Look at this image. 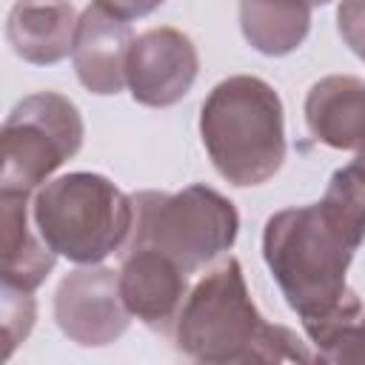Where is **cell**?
<instances>
[{
  "label": "cell",
  "mask_w": 365,
  "mask_h": 365,
  "mask_svg": "<svg viewBox=\"0 0 365 365\" xmlns=\"http://www.w3.org/2000/svg\"><path fill=\"white\" fill-rule=\"evenodd\" d=\"M362 240L365 228L325 200L282 208L262 228L265 265L314 345L362 314L345 279Z\"/></svg>",
  "instance_id": "cell-1"
},
{
  "label": "cell",
  "mask_w": 365,
  "mask_h": 365,
  "mask_svg": "<svg viewBox=\"0 0 365 365\" xmlns=\"http://www.w3.org/2000/svg\"><path fill=\"white\" fill-rule=\"evenodd\" d=\"M177 351L205 365L234 362H311L305 342L285 325L268 322L245 285L234 257L214 262L188 288L174 325Z\"/></svg>",
  "instance_id": "cell-2"
},
{
  "label": "cell",
  "mask_w": 365,
  "mask_h": 365,
  "mask_svg": "<svg viewBox=\"0 0 365 365\" xmlns=\"http://www.w3.org/2000/svg\"><path fill=\"white\" fill-rule=\"evenodd\" d=\"M200 137L222 180L237 188L262 185L285 163L282 100L259 77H225L200 108Z\"/></svg>",
  "instance_id": "cell-3"
},
{
  "label": "cell",
  "mask_w": 365,
  "mask_h": 365,
  "mask_svg": "<svg viewBox=\"0 0 365 365\" xmlns=\"http://www.w3.org/2000/svg\"><path fill=\"white\" fill-rule=\"evenodd\" d=\"M31 220L57 257L97 265L125 248L134 205L108 177L71 171L34 191Z\"/></svg>",
  "instance_id": "cell-4"
},
{
  "label": "cell",
  "mask_w": 365,
  "mask_h": 365,
  "mask_svg": "<svg viewBox=\"0 0 365 365\" xmlns=\"http://www.w3.org/2000/svg\"><path fill=\"white\" fill-rule=\"evenodd\" d=\"M134 222L125 248H157L185 274L220 262L240 231V214L228 197L194 182L182 191L131 194Z\"/></svg>",
  "instance_id": "cell-5"
},
{
  "label": "cell",
  "mask_w": 365,
  "mask_h": 365,
  "mask_svg": "<svg viewBox=\"0 0 365 365\" xmlns=\"http://www.w3.org/2000/svg\"><path fill=\"white\" fill-rule=\"evenodd\" d=\"M86 125L80 108L57 91L23 97L3 123L0 191L34 194L48 177L83 148Z\"/></svg>",
  "instance_id": "cell-6"
},
{
  "label": "cell",
  "mask_w": 365,
  "mask_h": 365,
  "mask_svg": "<svg viewBox=\"0 0 365 365\" xmlns=\"http://www.w3.org/2000/svg\"><path fill=\"white\" fill-rule=\"evenodd\" d=\"M54 322L83 348L117 342L131 322V311L120 294V274L97 262L63 277L54 291Z\"/></svg>",
  "instance_id": "cell-7"
},
{
  "label": "cell",
  "mask_w": 365,
  "mask_h": 365,
  "mask_svg": "<svg viewBox=\"0 0 365 365\" xmlns=\"http://www.w3.org/2000/svg\"><path fill=\"white\" fill-rule=\"evenodd\" d=\"M200 54L188 34L160 26L134 37L125 60V86L140 106H177L194 86Z\"/></svg>",
  "instance_id": "cell-8"
},
{
  "label": "cell",
  "mask_w": 365,
  "mask_h": 365,
  "mask_svg": "<svg viewBox=\"0 0 365 365\" xmlns=\"http://www.w3.org/2000/svg\"><path fill=\"white\" fill-rule=\"evenodd\" d=\"M120 294L131 317L163 336H174L180 308L188 294V274L157 248H123Z\"/></svg>",
  "instance_id": "cell-9"
},
{
  "label": "cell",
  "mask_w": 365,
  "mask_h": 365,
  "mask_svg": "<svg viewBox=\"0 0 365 365\" xmlns=\"http://www.w3.org/2000/svg\"><path fill=\"white\" fill-rule=\"evenodd\" d=\"M131 43H134V34L128 20L108 14L97 3L86 6L80 11L74 46H71V63L83 88L100 97L123 91Z\"/></svg>",
  "instance_id": "cell-10"
},
{
  "label": "cell",
  "mask_w": 365,
  "mask_h": 365,
  "mask_svg": "<svg viewBox=\"0 0 365 365\" xmlns=\"http://www.w3.org/2000/svg\"><path fill=\"white\" fill-rule=\"evenodd\" d=\"M305 125L311 137L336 151L365 148V80L328 74L305 94Z\"/></svg>",
  "instance_id": "cell-11"
},
{
  "label": "cell",
  "mask_w": 365,
  "mask_h": 365,
  "mask_svg": "<svg viewBox=\"0 0 365 365\" xmlns=\"http://www.w3.org/2000/svg\"><path fill=\"white\" fill-rule=\"evenodd\" d=\"M77 20L68 0H17L6 20V37L20 60L54 66L71 54Z\"/></svg>",
  "instance_id": "cell-12"
},
{
  "label": "cell",
  "mask_w": 365,
  "mask_h": 365,
  "mask_svg": "<svg viewBox=\"0 0 365 365\" xmlns=\"http://www.w3.org/2000/svg\"><path fill=\"white\" fill-rule=\"evenodd\" d=\"M3 214V282L34 291L51 274L57 254L31 220V194L0 191Z\"/></svg>",
  "instance_id": "cell-13"
},
{
  "label": "cell",
  "mask_w": 365,
  "mask_h": 365,
  "mask_svg": "<svg viewBox=\"0 0 365 365\" xmlns=\"http://www.w3.org/2000/svg\"><path fill=\"white\" fill-rule=\"evenodd\" d=\"M311 11L308 0H240V29L254 51L285 57L305 43Z\"/></svg>",
  "instance_id": "cell-14"
},
{
  "label": "cell",
  "mask_w": 365,
  "mask_h": 365,
  "mask_svg": "<svg viewBox=\"0 0 365 365\" xmlns=\"http://www.w3.org/2000/svg\"><path fill=\"white\" fill-rule=\"evenodd\" d=\"M0 302H3V356L9 359L14 354V348L20 342H26V336L31 334L34 328V319H37V302L31 297V291L26 288H14V285H6L0 288Z\"/></svg>",
  "instance_id": "cell-15"
},
{
  "label": "cell",
  "mask_w": 365,
  "mask_h": 365,
  "mask_svg": "<svg viewBox=\"0 0 365 365\" xmlns=\"http://www.w3.org/2000/svg\"><path fill=\"white\" fill-rule=\"evenodd\" d=\"M314 359L322 362H365V311L336 328L322 345H317Z\"/></svg>",
  "instance_id": "cell-16"
},
{
  "label": "cell",
  "mask_w": 365,
  "mask_h": 365,
  "mask_svg": "<svg viewBox=\"0 0 365 365\" xmlns=\"http://www.w3.org/2000/svg\"><path fill=\"white\" fill-rule=\"evenodd\" d=\"M336 31L345 46L365 63V0H339Z\"/></svg>",
  "instance_id": "cell-17"
},
{
  "label": "cell",
  "mask_w": 365,
  "mask_h": 365,
  "mask_svg": "<svg viewBox=\"0 0 365 365\" xmlns=\"http://www.w3.org/2000/svg\"><path fill=\"white\" fill-rule=\"evenodd\" d=\"M97 6H103L108 14L120 17V20H137L145 17L151 11H157L165 0H94Z\"/></svg>",
  "instance_id": "cell-18"
},
{
  "label": "cell",
  "mask_w": 365,
  "mask_h": 365,
  "mask_svg": "<svg viewBox=\"0 0 365 365\" xmlns=\"http://www.w3.org/2000/svg\"><path fill=\"white\" fill-rule=\"evenodd\" d=\"M351 165H354V168H356V171L365 177V148H362V151H356V160H354Z\"/></svg>",
  "instance_id": "cell-19"
},
{
  "label": "cell",
  "mask_w": 365,
  "mask_h": 365,
  "mask_svg": "<svg viewBox=\"0 0 365 365\" xmlns=\"http://www.w3.org/2000/svg\"><path fill=\"white\" fill-rule=\"evenodd\" d=\"M311 6H325V3H331V0H308Z\"/></svg>",
  "instance_id": "cell-20"
}]
</instances>
